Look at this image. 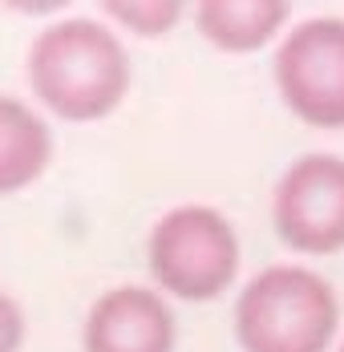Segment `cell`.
<instances>
[{
	"instance_id": "4",
	"label": "cell",
	"mask_w": 344,
	"mask_h": 352,
	"mask_svg": "<svg viewBox=\"0 0 344 352\" xmlns=\"http://www.w3.org/2000/svg\"><path fill=\"white\" fill-rule=\"evenodd\" d=\"M279 102L312 130H344V16H308L272 57Z\"/></svg>"
},
{
	"instance_id": "5",
	"label": "cell",
	"mask_w": 344,
	"mask_h": 352,
	"mask_svg": "<svg viewBox=\"0 0 344 352\" xmlns=\"http://www.w3.org/2000/svg\"><path fill=\"white\" fill-rule=\"evenodd\" d=\"M272 227L296 255L344 251V158L332 150L300 154L272 186Z\"/></svg>"
},
{
	"instance_id": "9",
	"label": "cell",
	"mask_w": 344,
	"mask_h": 352,
	"mask_svg": "<svg viewBox=\"0 0 344 352\" xmlns=\"http://www.w3.org/2000/svg\"><path fill=\"white\" fill-rule=\"evenodd\" d=\"M105 21L118 33H134L154 41V36H166L182 21V4L178 0H109Z\"/></svg>"
},
{
	"instance_id": "12",
	"label": "cell",
	"mask_w": 344,
	"mask_h": 352,
	"mask_svg": "<svg viewBox=\"0 0 344 352\" xmlns=\"http://www.w3.org/2000/svg\"><path fill=\"white\" fill-rule=\"evenodd\" d=\"M336 352H344V336H341V344H336Z\"/></svg>"
},
{
	"instance_id": "3",
	"label": "cell",
	"mask_w": 344,
	"mask_h": 352,
	"mask_svg": "<svg viewBox=\"0 0 344 352\" xmlns=\"http://www.w3.org/2000/svg\"><path fill=\"white\" fill-rule=\"evenodd\" d=\"M235 223L211 203H178L146 235V267L162 296L211 304L239 276Z\"/></svg>"
},
{
	"instance_id": "7",
	"label": "cell",
	"mask_w": 344,
	"mask_h": 352,
	"mask_svg": "<svg viewBox=\"0 0 344 352\" xmlns=\"http://www.w3.org/2000/svg\"><path fill=\"white\" fill-rule=\"evenodd\" d=\"M292 8L283 0H203L195 8V25L206 45L223 53H255L264 45H279L288 33Z\"/></svg>"
},
{
	"instance_id": "8",
	"label": "cell",
	"mask_w": 344,
	"mask_h": 352,
	"mask_svg": "<svg viewBox=\"0 0 344 352\" xmlns=\"http://www.w3.org/2000/svg\"><path fill=\"white\" fill-rule=\"evenodd\" d=\"M53 162V130L29 102L0 94V199L29 190Z\"/></svg>"
},
{
	"instance_id": "6",
	"label": "cell",
	"mask_w": 344,
	"mask_h": 352,
	"mask_svg": "<svg viewBox=\"0 0 344 352\" xmlns=\"http://www.w3.org/2000/svg\"><path fill=\"white\" fill-rule=\"evenodd\" d=\"M178 320L158 287L122 283L102 292L81 324L85 352H174Z\"/></svg>"
},
{
	"instance_id": "1",
	"label": "cell",
	"mask_w": 344,
	"mask_h": 352,
	"mask_svg": "<svg viewBox=\"0 0 344 352\" xmlns=\"http://www.w3.org/2000/svg\"><path fill=\"white\" fill-rule=\"evenodd\" d=\"M25 77L49 113L65 122H102L130 98L134 61L109 21L57 16L33 36Z\"/></svg>"
},
{
	"instance_id": "2",
	"label": "cell",
	"mask_w": 344,
	"mask_h": 352,
	"mask_svg": "<svg viewBox=\"0 0 344 352\" xmlns=\"http://www.w3.org/2000/svg\"><path fill=\"white\" fill-rule=\"evenodd\" d=\"M336 332L341 300L316 267L272 263L235 296V340L243 352H328Z\"/></svg>"
},
{
	"instance_id": "10",
	"label": "cell",
	"mask_w": 344,
	"mask_h": 352,
	"mask_svg": "<svg viewBox=\"0 0 344 352\" xmlns=\"http://www.w3.org/2000/svg\"><path fill=\"white\" fill-rule=\"evenodd\" d=\"M25 336H29V320H25L21 300L0 292V352H21Z\"/></svg>"
},
{
	"instance_id": "11",
	"label": "cell",
	"mask_w": 344,
	"mask_h": 352,
	"mask_svg": "<svg viewBox=\"0 0 344 352\" xmlns=\"http://www.w3.org/2000/svg\"><path fill=\"white\" fill-rule=\"evenodd\" d=\"M17 12H57V4H8Z\"/></svg>"
}]
</instances>
